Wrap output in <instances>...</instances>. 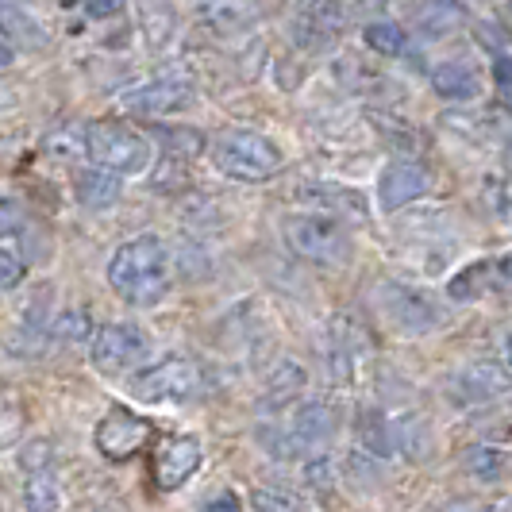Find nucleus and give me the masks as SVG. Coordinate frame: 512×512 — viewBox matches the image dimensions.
I'll list each match as a JSON object with an SVG mask.
<instances>
[{"mask_svg":"<svg viewBox=\"0 0 512 512\" xmlns=\"http://www.w3.org/2000/svg\"><path fill=\"white\" fill-rule=\"evenodd\" d=\"M297 197L308 201L312 208L332 212L335 220L339 216L343 220H366V197L347 189V185H305V189H297Z\"/></svg>","mask_w":512,"mask_h":512,"instance_id":"16","label":"nucleus"},{"mask_svg":"<svg viewBox=\"0 0 512 512\" xmlns=\"http://www.w3.org/2000/svg\"><path fill=\"white\" fill-rule=\"evenodd\" d=\"M201 470V443L189 436H174L158 447V459H154V486L162 493H174L181 489L193 474Z\"/></svg>","mask_w":512,"mask_h":512,"instance_id":"11","label":"nucleus"},{"mask_svg":"<svg viewBox=\"0 0 512 512\" xmlns=\"http://www.w3.org/2000/svg\"><path fill=\"white\" fill-rule=\"evenodd\" d=\"M43 459H51V443L47 439H35L31 447H27L24 455H20V462H24V470H27V478H35V474H47V462Z\"/></svg>","mask_w":512,"mask_h":512,"instance_id":"30","label":"nucleus"},{"mask_svg":"<svg viewBox=\"0 0 512 512\" xmlns=\"http://www.w3.org/2000/svg\"><path fill=\"white\" fill-rule=\"evenodd\" d=\"M447 393H451V401L459 409L462 405H486V401H497V397L512 393V370L505 362L493 359L470 362L466 370L447 378Z\"/></svg>","mask_w":512,"mask_h":512,"instance_id":"8","label":"nucleus"},{"mask_svg":"<svg viewBox=\"0 0 512 512\" xmlns=\"http://www.w3.org/2000/svg\"><path fill=\"white\" fill-rule=\"evenodd\" d=\"M343 8H335V4H308L301 8V16H297V24H293V35H297V43L301 47H324V43H332L335 31L343 27Z\"/></svg>","mask_w":512,"mask_h":512,"instance_id":"15","label":"nucleus"},{"mask_svg":"<svg viewBox=\"0 0 512 512\" xmlns=\"http://www.w3.org/2000/svg\"><path fill=\"white\" fill-rule=\"evenodd\" d=\"M162 143H166V158H193V154H201L205 147V139L197 135V131H185V128H162Z\"/></svg>","mask_w":512,"mask_h":512,"instance_id":"28","label":"nucleus"},{"mask_svg":"<svg viewBox=\"0 0 512 512\" xmlns=\"http://www.w3.org/2000/svg\"><path fill=\"white\" fill-rule=\"evenodd\" d=\"M124 12V4H85V16H120Z\"/></svg>","mask_w":512,"mask_h":512,"instance_id":"35","label":"nucleus"},{"mask_svg":"<svg viewBox=\"0 0 512 512\" xmlns=\"http://www.w3.org/2000/svg\"><path fill=\"white\" fill-rule=\"evenodd\" d=\"M74 193H77V201H81V208L101 212V208H112L120 201L124 181H120V174H112V170L93 166V170H81L74 178Z\"/></svg>","mask_w":512,"mask_h":512,"instance_id":"17","label":"nucleus"},{"mask_svg":"<svg viewBox=\"0 0 512 512\" xmlns=\"http://www.w3.org/2000/svg\"><path fill=\"white\" fill-rule=\"evenodd\" d=\"M432 89L443 101H474L482 93V81L462 62H439L436 70H432Z\"/></svg>","mask_w":512,"mask_h":512,"instance_id":"18","label":"nucleus"},{"mask_svg":"<svg viewBox=\"0 0 512 512\" xmlns=\"http://www.w3.org/2000/svg\"><path fill=\"white\" fill-rule=\"evenodd\" d=\"M24 509L27 512H58L62 509V486L54 474H35L24 482Z\"/></svg>","mask_w":512,"mask_h":512,"instance_id":"22","label":"nucleus"},{"mask_svg":"<svg viewBox=\"0 0 512 512\" xmlns=\"http://www.w3.org/2000/svg\"><path fill=\"white\" fill-rule=\"evenodd\" d=\"M509 347H512V343H509Z\"/></svg>","mask_w":512,"mask_h":512,"instance_id":"38","label":"nucleus"},{"mask_svg":"<svg viewBox=\"0 0 512 512\" xmlns=\"http://www.w3.org/2000/svg\"><path fill=\"white\" fill-rule=\"evenodd\" d=\"M382 305L389 312V320L401 328V332H432L439 324V312L436 305L424 297V293H416L409 285H385L382 289Z\"/></svg>","mask_w":512,"mask_h":512,"instance_id":"12","label":"nucleus"},{"mask_svg":"<svg viewBox=\"0 0 512 512\" xmlns=\"http://www.w3.org/2000/svg\"><path fill=\"white\" fill-rule=\"evenodd\" d=\"M135 397L143 401H158V405H178V401H193L201 397V366L193 359H181V355H170V359L154 362L151 370H143L135 382Z\"/></svg>","mask_w":512,"mask_h":512,"instance_id":"5","label":"nucleus"},{"mask_svg":"<svg viewBox=\"0 0 512 512\" xmlns=\"http://www.w3.org/2000/svg\"><path fill=\"white\" fill-rule=\"evenodd\" d=\"M205 512H243V505H239V497H235V493H220L216 501H208Z\"/></svg>","mask_w":512,"mask_h":512,"instance_id":"33","label":"nucleus"},{"mask_svg":"<svg viewBox=\"0 0 512 512\" xmlns=\"http://www.w3.org/2000/svg\"><path fill=\"white\" fill-rule=\"evenodd\" d=\"M428 189H432V174L416 162H393L378 181V197H382L385 212H397V208L420 201Z\"/></svg>","mask_w":512,"mask_h":512,"instance_id":"13","label":"nucleus"},{"mask_svg":"<svg viewBox=\"0 0 512 512\" xmlns=\"http://www.w3.org/2000/svg\"><path fill=\"white\" fill-rule=\"evenodd\" d=\"M305 482L312 489H328L332 486V466H328V459H312L305 466Z\"/></svg>","mask_w":512,"mask_h":512,"instance_id":"31","label":"nucleus"},{"mask_svg":"<svg viewBox=\"0 0 512 512\" xmlns=\"http://www.w3.org/2000/svg\"><path fill=\"white\" fill-rule=\"evenodd\" d=\"M193 101V85L185 77H151V81H139L131 85L128 93L120 97V104L135 112V116H170V112H181Z\"/></svg>","mask_w":512,"mask_h":512,"instance_id":"9","label":"nucleus"},{"mask_svg":"<svg viewBox=\"0 0 512 512\" xmlns=\"http://www.w3.org/2000/svg\"><path fill=\"white\" fill-rule=\"evenodd\" d=\"M343 470H347V478H351L359 489H378V486H382V470H378V462L366 459V455H359V451H355V455H347V466H343Z\"/></svg>","mask_w":512,"mask_h":512,"instance_id":"29","label":"nucleus"},{"mask_svg":"<svg viewBox=\"0 0 512 512\" xmlns=\"http://www.w3.org/2000/svg\"><path fill=\"white\" fill-rule=\"evenodd\" d=\"M251 505H255V512H305L297 493H289V489H270V486L255 489V493H251Z\"/></svg>","mask_w":512,"mask_h":512,"instance_id":"27","label":"nucleus"},{"mask_svg":"<svg viewBox=\"0 0 512 512\" xmlns=\"http://www.w3.org/2000/svg\"><path fill=\"white\" fill-rule=\"evenodd\" d=\"M501 162H505V170L512 174V139L505 143V154H501Z\"/></svg>","mask_w":512,"mask_h":512,"instance_id":"37","label":"nucleus"},{"mask_svg":"<svg viewBox=\"0 0 512 512\" xmlns=\"http://www.w3.org/2000/svg\"><path fill=\"white\" fill-rule=\"evenodd\" d=\"M489 285H497V262H474V266H466L459 270L451 285H447V293L455 297V301H474V297H482Z\"/></svg>","mask_w":512,"mask_h":512,"instance_id":"21","label":"nucleus"},{"mask_svg":"<svg viewBox=\"0 0 512 512\" xmlns=\"http://www.w3.org/2000/svg\"><path fill=\"white\" fill-rule=\"evenodd\" d=\"M462 470H466L470 478L493 486V482H501V478L509 474V455H505L501 447H493V443H474V447L462 451Z\"/></svg>","mask_w":512,"mask_h":512,"instance_id":"19","label":"nucleus"},{"mask_svg":"<svg viewBox=\"0 0 512 512\" xmlns=\"http://www.w3.org/2000/svg\"><path fill=\"white\" fill-rule=\"evenodd\" d=\"M147 355H151V339L135 324H104L93 339V366L108 378L135 370Z\"/></svg>","mask_w":512,"mask_h":512,"instance_id":"7","label":"nucleus"},{"mask_svg":"<svg viewBox=\"0 0 512 512\" xmlns=\"http://www.w3.org/2000/svg\"><path fill=\"white\" fill-rule=\"evenodd\" d=\"M108 285L128 305H158L166 297V289H170V255H166L162 239L139 235V239L124 243L108 262Z\"/></svg>","mask_w":512,"mask_h":512,"instance_id":"1","label":"nucleus"},{"mask_svg":"<svg viewBox=\"0 0 512 512\" xmlns=\"http://www.w3.org/2000/svg\"><path fill=\"white\" fill-rule=\"evenodd\" d=\"M493 85H497L505 97H512V58L509 54L493 58Z\"/></svg>","mask_w":512,"mask_h":512,"instance_id":"32","label":"nucleus"},{"mask_svg":"<svg viewBox=\"0 0 512 512\" xmlns=\"http://www.w3.org/2000/svg\"><path fill=\"white\" fill-rule=\"evenodd\" d=\"M285 243L293 247V255L308 258V262H316V266H347L351 262V251H355V243H351V235L347 228L335 220V216H285Z\"/></svg>","mask_w":512,"mask_h":512,"instance_id":"3","label":"nucleus"},{"mask_svg":"<svg viewBox=\"0 0 512 512\" xmlns=\"http://www.w3.org/2000/svg\"><path fill=\"white\" fill-rule=\"evenodd\" d=\"M497 285H501V289H512V258H501V262H497Z\"/></svg>","mask_w":512,"mask_h":512,"instance_id":"36","label":"nucleus"},{"mask_svg":"<svg viewBox=\"0 0 512 512\" xmlns=\"http://www.w3.org/2000/svg\"><path fill=\"white\" fill-rule=\"evenodd\" d=\"M85 154L112 174H143L151 166V143L139 131L112 124V120H97L85 128Z\"/></svg>","mask_w":512,"mask_h":512,"instance_id":"4","label":"nucleus"},{"mask_svg":"<svg viewBox=\"0 0 512 512\" xmlns=\"http://www.w3.org/2000/svg\"><path fill=\"white\" fill-rule=\"evenodd\" d=\"M20 282H24L20 235H16V231H4V235H0V285H4V289H16Z\"/></svg>","mask_w":512,"mask_h":512,"instance_id":"24","label":"nucleus"},{"mask_svg":"<svg viewBox=\"0 0 512 512\" xmlns=\"http://www.w3.org/2000/svg\"><path fill=\"white\" fill-rule=\"evenodd\" d=\"M147 439H151V424L128 409H112L101 424H97V451H101L108 462L131 459Z\"/></svg>","mask_w":512,"mask_h":512,"instance_id":"10","label":"nucleus"},{"mask_svg":"<svg viewBox=\"0 0 512 512\" xmlns=\"http://www.w3.org/2000/svg\"><path fill=\"white\" fill-rule=\"evenodd\" d=\"M208 158L216 162L220 174H228L235 181H266L282 170V151L266 135L243 128L220 131L208 147Z\"/></svg>","mask_w":512,"mask_h":512,"instance_id":"2","label":"nucleus"},{"mask_svg":"<svg viewBox=\"0 0 512 512\" xmlns=\"http://www.w3.org/2000/svg\"><path fill=\"white\" fill-rule=\"evenodd\" d=\"M359 439L366 443V451L374 459H389L397 455V432H393V420L382 409H366L359 420Z\"/></svg>","mask_w":512,"mask_h":512,"instance_id":"20","label":"nucleus"},{"mask_svg":"<svg viewBox=\"0 0 512 512\" xmlns=\"http://www.w3.org/2000/svg\"><path fill=\"white\" fill-rule=\"evenodd\" d=\"M335 409L332 405H324V401H308L301 409L293 412V420H289V436L293 443L301 447V455L312 451V447H320V443H328L335 432Z\"/></svg>","mask_w":512,"mask_h":512,"instance_id":"14","label":"nucleus"},{"mask_svg":"<svg viewBox=\"0 0 512 512\" xmlns=\"http://www.w3.org/2000/svg\"><path fill=\"white\" fill-rule=\"evenodd\" d=\"M362 43H366L370 51H378V54H405V47H409V35H405L397 24H385V20H378V24H366V31H362Z\"/></svg>","mask_w":512,"mask_h":512,"instance_id":"25","label":"nucleus"},{"mask_svg":"<svg viewBox=\"0 0 512 512\" xmlns=\"http://www.w3.org/2000/svg\"><path fill=\"white\" fill-rule=\"evenodd\" d=\"M443 512H489V505L478 501V497H459V501H451Z\"/></svg>","mask_w":512,"mask_h":512,"instance_id":"34","label":"nucleus"},{"mask_svg":"<svg viewBox=\"0 0 512 512\" xmlns=\"http://www.w3.org/2000/svg\"><path fill=\"white\" fill-rule=\"evenodd\" d=\"M201 16H205L220 35H231V31H243V27L255 20V8H243V4H216V8H205Z\"/></svg>","mask_w":512,"mask_h":512,"instance_id":"26","label":"nucleus"},{"mask_svg":"<svg viewBox=\"0 0 512 512\" xmlns=\"http://www.w3.org/2000/svg\"><path fill=\"white\" fill-rule=\"evenodd\" d=\"M370 359H374L370 332L355 316H335L328 324V370H332V382L355 385Z\"/></svg>","mask_w":512,"mask_h":512,"instance_id":"6","label":"nucleus"},{"mask_svg":"<svg viewBox=\"0 0 512 512\" xmlns=\"http://www.w3.org/2000/svg\"><path fill=\"white\" fill-rule=\"evenodd\" d=\"M51 335L58 339V343H66V347H74V343H93L97 339V332H93V324H89V316L81 312V308H62L58 312V320H54Z\"/></svg>","mask_w":512,"mask_h":512,"instance_id":"23","label":"nucleus"}]
</instances>
